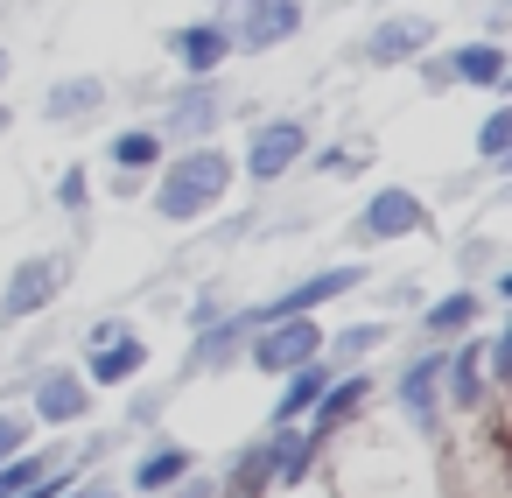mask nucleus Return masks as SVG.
<instances>
[{
  "label": "nucleus",
  "mask_w": 512,
  "mask_h": 498,
  "mask_svg": "<svg viewBox=\"0 0 512 498\" xmlns=\"http://www.w3.org/2000/svg\"><path fill=\"white\" fill-rule=\"evenodd\" d=\"M400 330H393V316H358V323H344V330H323V365L330 372H351V365H365L372 351H386Z\"/></svg>",
  "instance_id": "obj_22"
},
{
  "label": "nucleus",
  "mask_w": 512,
  "mask_h": 498,
  "mask_svg": "<svg viewBox=\"0 0 512 498\" xmlns=\"http://www.w3.org/2000/svg\"><path fill=\"white\" fill-rule=\"evenodd\" d=\"M316 456H323V442L295 421V428H267L260 435V463H267V491H302L309 484V470H316Z\"/></svg>",
  "instance_id": "obj_17"
},
{
  "label": "nucleus",
  "mask_w": 512,
  "mask_h": 498,
  "mask_svg": "<svg viewBox=\"0 0 512 498\" xmlns=\"http://www.w3.org/2000/svg\"><path fill=\"white\" fill-rule=\"evenodd\" d=\"M225 120H232V78H225V71H218V78H176L169 99H162V113H155V127H162L169 148L218 141Z\"/></svg>",
  "instance_id": "obj_6"
},
{
  "label": "nucleus",
  "mask_w": 512,
  "mask_h": 498,
  "mask_svg": "<svg viewBox=\"0 0 512 498\" xmlns=\"http://www.w3.org/2000/svg\"><path fill=\"white\" fill-rule=\"evenodd\" d=\"M8 127H15V113H8V99H0V134H8Z\"/></svg>",
  "instance_id": "obj_37"
},
{
  "label": "nucleus",
  "mask_w": 512,
  "mask_h": 498,
  "mask_svg": "<svg viewBox=\"0 0 512 498\" xmlns=\"http://www.w3.org/2000/svg\"><path fill=\"white\" fill-rule=\"evenodd\" d=\"M309 148H316L309 113H267V120H253V127H246V148H239V183L274 190V183H288V176L302 169V155H309Z\"/></svg>",
  "instance_id": "obj_5"
},
{
  "label": "nucleus",
  "mask_w": 512,
  "mask_h": 498,
  "mask_svg": "<svg viewBox=\"0 0 512 498\" xmlns=\"http://www.w3.org/2000/svg\"><path fill=\"white\" fill-rule=\"evenodd\" d=\"M372 400H379V372H372V365L330 372V386L316 393V407H309V421H302V428H309L316 442H330V435H344V428H351Z\"/></svg>",
  "instance_id": "obj_14"
},
{
  "label": "nucleus",
  "mask_w": 512,
  "mask_h": 498,
  "mask_svg": "<svg viewBox=\"0 0 512 498\" xmlns=\"http://www.w3.org/2000/svg\"><path fill=\"white\" fill-rule=\"evenodd\" d=\"M435 218H428V197L421 190H407V183H379L358 211H351V225H344V246L351 253H372V246H400V239H421Z\"/></svg>",
  "instance_id": "obj_8"
},
{
  "label": "nucleus",
  "mask_w": 512,
  "mask_h": 498,
  "mask_svg": "<svg viewBox=\"0 0 512 498\" xmlns=\"http://www.w3.org/2000/svg\"><path fill=\"white\" fill-rule=\"evenodd\" d=\"M106 197H113V204H127V197H148V176H134V169H106Z\"/></svg>",
  "instance_id": "obj_34"
},
{
  "label": "nucleus",
  "mask_w": 512,
  "mask_h": 498,
  "mask_svg": "<svg viewBox=\"0 0 512 498\" xmlns=\"http://www.w3.org/2000/svg\"><path fill=\"white\" fill-rule=\"evenodd\" d=\"M204 15L225 22L239 57H274L309 29V0H204Z\"/></svg>",
  "instance_id": "obj_4"
},
{
  "label": "nucleus",
  "mask_w": 512,
  "mask_h": 498,
  "mask_svg": "<svg viewBox=\"0 0 512 498\" xmlns=\"http://www.w3.org/2000/svg\"><path fill=\"white\" fill-rule=\"evenodd\" d=\"M22 393H29L22 407L36 414V428H78V421H92V407H99V393L85 386V372L64 365V358H57V365H36Z\"/></svg>",
  "instance_id": "obj_11"
},
{
  "label": "nucleus",
  "mask_w": 512,
  "mask_h": 498,
  "mask_svg": "<svg viewBox=\"0 0 512 498\" xmlns=\"http://www.w3.org/2000/svg\"><path fill=\"white\" fill-rule=\"evenodd\" d=\"M71 274H78V253H57V246L22 253V260L8 267V281H0V337L22 330V323H36V316H50V309L64 302Z\"/></svg>",
  "instance_id": "obj_3"
},
{
  "label": "nucleus",
  "mask_w": 512,
  "mask_h": 498,
  "mask_svg": "<svg viewBox=\"0 0 512 498\" xmlns=\"http://www.w3.org/2000/svg\"><path fill=\"white\" fill-rule=\"evenodd\" d=\"M225 309H232V295L211 281V288H197V295H190V309H183V316H190V330H204V323H218Z\"/></svg>",
  "instance_id": "obj_31"
},
{
  "label": "nucleus",
  "mask_w": 512,
  "mask_h": 498,
  "mask_svg": "<svg viewBox=\"0 0 512 498\" xmlns=\"http://www.w3.org/2000/svg\"><path fill=\"white\" fill-rule=\"evenodd\" d=\"M365 281H372V267L351 253V260H330V267H316V274H302V281L274 288L267 302H253V309H239V316H246V330H260V323H281V316H323L330 302L358 295Z\"/></svg>",
  "instance_id": "obj_7"
},
{
  "label": "nucleus",
  "mask_w": 512,
  "mask_h": 498,
  "mask_svg": "<svg viewBox=\"0 0 512 498\" xmlns=\"http://www.w3.org/2000/svg\"><path fill=\"white\" fill-rule=\"evenodd\" d=\"M442 43V22L428 15V8H393V15H379L365 36H358V64L365 71H407L414 57H428Z\"/></svg>",
  "instance_id": "obj_10"
},
{
  "label": "nucleus",
  "mask_w": 512,
  "mask_h": 498,
  "mask_svg": "<svg viewBox=\"0 0 512 498\" xmlns=\"http://www.w3.org/2000/svg\"><path fill=\"white\" fill-rule=\"evenodd\" d=\"M162 57L176 64V78H218V71H232V36H225V22H211V15H190V22H176L169 36H162Z\"/></svg>",
  "instance_id": "obj_13"
},
{
  "label": "nucleus",
  "mask_w": 512,
  "mask_h": 498,
  "mask_svg": "<svg viewBox=\"0 0 512 498\" xmlns=\"http://www.w3.org/2000/svg\"><path fill=\"white\" fill-rule=\"evenodd\" d=\"M232 190H239V155L225 141H197V148L162 155V169L148 176V211L162 225H197V218L225 211Z\"/></svg>",
  "instance_id": "obj_1"
},
{
  "label": "nucleus",
  "mask_w": 512,
  "mask_h": 498,
  "mask_svg": "<svg viewBox=\"0 0 512 498\" xmlns=\"http://www.w3.org/2000/svg\"><path fill=\"white\" fill-rule=\"evenodd\" d=\"M323 386H330V365H323V358L281 372V393H274V407H267V428H295V421H309V407H316Z\"/></svg>",
  "instance_id": "obj_24"
},
{
  "label": "nucleus",
  "mask_w": 512,
  "mask_h": 498,
  "mask_svg": "<svg viewBox=\"0 0 512 498\" xmlns=\"http://www.w3.org/2000/svg\"><path fill=\"white\" fill-rule=\"evenodd\" d=\"M50 197H57L64 218H85V211H92V169H85V162H64V176L50 183Z\"/></svg>",
  "instance_id": "obj_27"
},
{
  "label": "nucleus",
  "mask_w": 512,
  "mask_h": 498,
  "mask_svg": "<svg viewBox=\"0 0 512 498\" xmlns=\"http://www.w3.org/2000/svg\"><path fill=\"white\" fill-rule=\"evenodd\" d=\"M127 330H141V323H127V316H92L78 344H85V351H99V344H113V337H127Z\"/></svg>",
  "instance_id": "obj_33"
},
{
  "label": "nucleus",
  "mask_w": 512,
  "mask_h": 498,
  "mask_svg": "<svg viewBox=\"0 0 512 498\" xmlns=\"http://www.w3.org/2000/svg\"><path fill=\"white\" fill-rule=\"evenodd\" d=\"M225 491H232V498H260V491H267V463H260V442H246V449L232 456V470H225Z\"/></svg>",
  "instance_id": "obj_29"
},
{
  "label": "nucleus",
  "mask_w": 512,
  "mask_h": 498,
  "mask_svg": "<svg viewBox=\"0 0 512 498\" xmlns=\"http://www.w3.org/2000/svg\"><path fill=\"white\" fill-rule=\"evenodd\" d=\"M22 449H36V414L8 400V407H0V463L22 456Z\"/></svg>",
  "instance_id": "obj_30"
},
{
  "label": "nucleus",
  "mask_w": 512,
  "mask_h": 498,
  "mask_svg": "<svg viewBox=\"0 0 512 498\" xmlns=\"http://www.w3.org/2000/svg\"><path fill=\"white\" fill-rule=\"evenodd\" d=\"M491 372H484V330H463L449 351H442V407L449 414H477L491 400Z\"/></svg>",
  "instance_id": "obj_15"
},
{
  "label": "nucleus",
  "mask_w": 512,
  "mask_h": 498,
  "mask_svg": "<svg viewBox=\"0 0 512 498\" xmlns=\"http://www.w3.org/2000/svg\"><path fill=\"white\" fill-rule=\"evenodd\" d=\"M442 351L449 344H414L407 358H400V379L386 386V400H393V414L421 435V442H435L442 435Z\"/></svg>",
  "instance_id": "obj_9"
},
{
  "label": "nucleus",
  "mask_w": 512,
  "mask_h": 498,
  "mask_svg": "<svg viewBox=\"0 0 512 498\" xmlns=\"http://www.w3.org/2000/svg\"><path fill=\"white\" fill-rule=\"evenodd\" d=\"M484 372H491V386L512 379V330H484Z\"/></svg>",
  "instance_id": "obj_32"
},
{
  "label": "nucleus",
  "mask_w": 512,
  "mask_h": 498,
  "mask_svg": "<svg viewBox=\"0 0 512 498\" xmlns=\"http://www.w3.org/2000/svg\"><path fill=\"white\" fill-rule=\"evenodd\" d=\"M162 155H169V141H162V127H155V120H120V127L106 134V169L155 176V169H162Z\"/></svg>",
  "instance_id": "obj_23"
},
{
  "label": "nucleus",
  "mask_w": 512,
  "mask_h": 498,
  "mask_svg": "<svg viewBox=\"0 0 512 498\" xmlns=\"http://www.w3.org/2000/svg\"><path fill=\"white\" fill-rule=\"evenodd\" d=\"M484 288H470V281H456L449 295H435V302H421L414 309V330H421V344H456L463 330H477L484 323Z\"/></svg>",
  "instance_id": "obj_18"
},
{
  "label": "nucleus",
  "mask_w": 512,
  "mask_h": 498,
  "mask_svg": "<svg viewBox=\"0 0 512 498\" xmlns=\"http://www.w3.org/2000/svg\"><path fill=\"white\" fill-rule=\"evenodd\" d=\"M0 78H8V50H0Z\"/></svg>",
  "instance_id": "obj_38"
},
{
  "label": "nucleus",
  "mask_w": 512,
  "mask_h": 498,
  "mask_svg": "<svg viewBox=\"0 0 512 498\" xmlns=\"http://www.w3.org/2000/svg\"><path fill=\"white\" fill-rule=\"evenodd\" d=\"M309 358H323V323H316V316H281V323L246 330V358H239V365L281 379V372H295V365H309Z\"/></svg>",
  "instance_id": "obj_12"
},
{
  "label": "nucleus",
  "mask_w": 512,
  "mask_h": 498,
  "mask_svg": "<svg viewBox=\"0 0 512 498\" xmlns=\"http://www.w3.org/2000/svg\"><path fill=\"white\" fill-rule=\"evenodd\" d=\"M197 470V449L190 442H176V435H162V442H148L141 456H134V470H127V491L134 498H162L169 484H183Z\"/></svg>",
  "instance_id": "obj_20"
},
{
  "label": "nucleus",
  "mask_w": 512,
  "mask_h": 498,
  "mask_svg": "<svg viewBox=\"0 0 512 498\" xmlns=\"http://www.w3.org/2000/svg\"><path fill=\"white\" fill-rule=\"evenodd\" d=\"M57 498H120V484H64Z\"/></svg>",
  "instance_id": "obj_35"
},
{
  "label": "nucleus",
  "mask_w": 512,
  "mask_h": 498,
  "mask_svg": "<svg viewBox=\"0 0 512 498\" xmlns=\"http://www.w3.org/2000/svg\"><path fill=\"white\" fill-rule=\"evenodd\" d=\"M246 358V316H239V302L218 316V323H204V330H190V351H183V379H211V372H232Z\"/></svg>",
  "instance_id": "obj_16"
},
{
  "label": "nucleus",
  "mask_w": 512,
  "mask_h": 498,
  "mask_svg": "<svg viewBox=\"0 0 512 498\" xmlns=\"http://www.w3.org/2000/svg\"><path fill=\"white\" fill-rule=\"evenodd\" d=\"M491 253H498V246H491V239H470V246H463V267H484V260H491Z\"/></svg>",
  "instance_id": "obj_36"
},
{
  "label": "nucleus",
  "mask_w": 512,
  "mask_h": 498,
  "mask_svg": "<svg viewBox=\"0 0 512 498\" xmlns=\"http://www.w3.org/2000/svg\"><path fill=\"white\" fill-rule=\"evenodd\" d=\"M365 162H372V155H365L358 141H316V148L302 155V169H309V176H330V183H351V176H365Z\"/></svg>",
  "instance_id": "obj_26"
},
{
  "label": "nucleus",
  "mask_w": 512,
  "mask_h": 498,
  "mask_svg": "<svg viewBox=\"0 0 512 498\" xmlns=\"http://www.w3.org/2000/svg\"><path fill=\"white\" fill-rule=\"evenodd\" d=\"M470 148H477V169H491V176L512 169V106H505V99H491V113L477 120Z\"/></svg>",
  "instance_id": "obj_25"
},
{
  "label": "nucleus",
  "mask_w": 512,
  "mask_h": 498,
  "mask_svg": "<svg viewBox=\"0 0 512 498\" xmlns=\"http://www.w3.org/2000/svg\"><path fill=\"white\" fill-rule=\"evenodd\" d=\"M414 78H421V92H491V99H505L512 92V50L498 43V36H463V43H449V50H428V57H414L407 64Z\"/></svg>",
  "instance_id": "obj_2"
},
{
  "label": "nucleus",
  "mask_w": 512,
  "mask_h": 498,
  "mask_svg": "<svg viewBox=\"0 0 512 498\" xmlns=\"http://www.w3.org/2000/svg\"><path fill=\"white\" fill-rule=\"evenodd\" d=\"M155 365V344L141 337V330H127V337H113V344H99V351H85V386L92 393H113V386H134L141 372Z\"/></svg>",
  "instance_id": "obj_19"
},
{
  "label": "nucleus",
  "mask_w": 512,
  "mask_h": 498,
  "mask_svg": "<svg viewBox=\"0 0 512 498\" xmlns=\"http://www.w3.org/2000/svg\"><path fill=\"white\" fill-rule=\"evenodd\" d=\"M106 106H113V85L99 71H71V78H57L43 92V120H57V127H78V120H92Z\"/></svg>",
  "instance_id": "obj_21"
},
{
  "label": "nucleus",
  "mask_w": 512,
  "mask_h": 498,
  "mask_svg": "<svg viewBox=\"0 0 512 498\" xmlns=\"http://www.w3.org/2000/svg\"><path fill=\"white\" fill-rule=\"evenodd\" d=\"M43 470H57V456H50V449H22V456H8V463H0V498L29 491Z\"/></svg>",
  "instance_id": "obj_28"
}]
</instances>
